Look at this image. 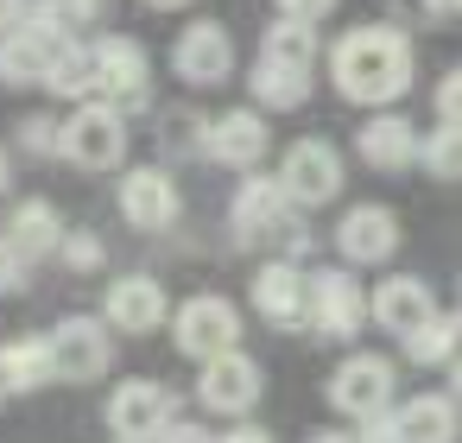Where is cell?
I'll return each instance as SVG.
<instances>
[{"instance_id":"obj_1","label":"cell","mask_w":462,"mask_h":443,"mask_svg":"<svg viewBox=\"0 0 462 443\" xmlns=\"http://www.w3.org/2000/svg\"><path fill=\"white\" fill-rule=\"evenodd\" d=\"M418 77V58H411V39L399 26H348L336 45H329V89L355 108H374L386 115Z\"/></svg>"},{"instance_id":"obj_2","label":"cell","mask_w":462,"mask_h":443,"mask_svg":"<svg viewBox=\"0 0 462 443\" xmlns=\"http://www.w3.org/2000/svg\"><path fill=\"white\" fill-rule=\"evenodd\" d=\"M228 228H235L241 247H279L273 260H291V266L310 254L304 216L285 203L279 178H266V171H247V178H241V190H235V203H228Z\"/></svg>"},{"instance_id":"obj_3","label":"cell","mask_w":462,"mask_h":443,"mask_svg":"<svg viewBox=\"0 0 462 443\" xmlns=\"http://www.w3.org/2000/svg\"><path fill=\"white\" fill-rule=\"evenodd\" d=\"M70 45H77L70 20L51 7V0H32V14H26L7 39H0V83H7V89H45L51 64H58Z\"/></svg>"},{"instance_id":"obj_4","label":"cell","mask_w":462,"mask_h":443,"mask_svg":"<svg viewBox=\"0 0 462 443\" xmlns=\"http://www.w3.org/2000/svg\"><path fill=\"white\" fill-rule=\"evenodd\" d=\"M89 58H96V102H108L115 115H134V108L152 102V58H146L140 39L108 32V39L89 45Z\"/></svg>"},{"instance_id":"obj_5","label":"cell","mask_w":462,"mask_h":443,"mask_svg":"<svg viewBox=\"0 0 462 443\" xmlns=\"http://www.w3.org/2000/svg\"><path fill=\"white\" fill-rule=\"evenodd\" d=\"M127 115H115L108 102H83L70 108V121L58 127V159H70L77 171H115L127 159Z\"/></svg>"},{"instance_id":"obj_6","label":"cell","mask_w":462,"mask_h":443,"mask_svg":"<svg viewBox=\"0 0 462 443\" xmlns=\"http://www.w3.org/2000/svg\"><path fill=\"white\" fill-rule=\"evenodd\" d=\"M279 190H285V203H291L298 216L336 203V197H342V152H336L323 134L291 140L285 159H279Z\"/></svg>"},{"instance_id":"obj_7","label":"cell","mask_w":462,"mask_h":443,"mask_svg":"<svg viewBox=\"0 0 462 443\" xmlns=\"http://www.w3.org/2000/svg\"><path fill=\"white\" fill-rule=\"evenodd\" d=\"M235 342H241V310H235L228 298L197 291V298H184V304L171 310V348L190 355L197 367L216 361V355H228Z\"/></svg>"},{"instance_id":"obj_8","label":"cell","mask_w":462,"mask_h":443,"mask_svg":"<svg viewBox=\"0 0 462 443\" xmlns=\"http://www.w3.org/2000/svg\"><path fill=\"white\" fill-rule=\"evenodd\" d=\"M171 77L184 89H216L235 77V32L222 20H190L171 45Z\"/></svg>"},{"instance_id":"obj_9","label":"cell","mask_w":462,"mask_h":443,"mask_svg":"<svg viewBox=\"0 0 462 443\" xmlns=\"http://www.w3.org/2000/svg\"><path fill=\"white\" fill-rule=\"evenodd\" d=\"M367 323V291L348 266H323L310 272V336L323 342H355Z\"/></svg>"},{"instance_id":"obj_10","label":"cell","mask_w":462,"mask_h":443,"mask_svg":"<svg viewBox=\"0 0 462 443\" xmlns=\"http://www.w3.org/2000/svg\"><path fill=\"white\" fill-rule=\"evenodd\" d=\"M51 355H58V380L89 386V380H102V374H108V361H115V329H108L102 317L70 310V317L51 329Z\"/></svg>"},{"instance_id":"obj_11","label":"cell","mask_w":462,"mask_h":443,"mask_svg":"<svg viewBox=\"0 0 462 443\" xmlns=\"http://www.w3.org/2000/svg\"><path fill=\"white\" fill-rule=\"evenodd\" d=\"M260 392H266V374H260V361L241 355V348L203 361V374H197V405H203V411H222V418H247V411L260 405Z\"/></svg>"},{"instance_id":"obj_12","label":"cell","mask_w":462,"mask_h":443,"mask_svg":"<svg viewBox=\"0 0 462 443\" xmlns=\"http://www.w3.org/2000/svg\"><path fill=\"white\" fill-rule=\"evenodd\" d=\"M323 392H329V405H336L342 418L367 424V418L393 411V361H386V355H348V361L329 374Z\"/></svg>"},{"instance_id":"obj_13","label":"cell","mask_w":462,"mask_h":443,"mask_svg":"<svg viewBox=\"0 0 462 443\" xmlns=\"http://www.w3.org/2000/svg\"><path fill=\"white\" fill-rule=\"evenodd\" d=\"M102 418H108L115 443H159V430H165L178 411H171V392H165L159 380L140 374V380H121V386L108 392Z\"/></svg>"},{"instance_id":"obj_14","label":"cell","mask_w":462,"mask_h":443,"mask_svg":"<svg viewBox=\"0 0 462 443\" xmlns=\"http://www.w3.org/2000/svg\"><path fill=\"white\" fill-rule=\"evenodd\" d=\"M178 216H184V197H178V178H171L165 165H134V171H121V222H127V228L165 235Z\"/></svg>"},{"instance_id":"obj_15","label":"cell","mask_w":462,"mask_h":443,"mask_svg":"<svg viewBox=\"0 0 462 443\" xmlns=\"http://www.w3.org/2000/svg\"><path fill=\"white\" fill-rule=\"evenodd\" d=\"M165 317H171V298L152 272H121L102 291V323L121 336H152V329H165Z\"/></svg>"},{"instance_id":"obj_16","label":"cell","mask_w":462,"mask_h":443,"mask_svg":"<svg viewBox=\"0 0 462 443\" xmlns=\"http://www.w3.org/2000/svg\"><path fill=\"white\" fill-rule=\"evenodd\" d=\"M367 317L386 329V336H399V342H411L424 323H437L443 310H437V291L424 285V279H411V272H393V279H380L374 291H367Z\"/></svg>"},{"instance_id":"obj_17","label":"cell","mask_w":462,"mask_h":443,"mask_svg":"<svg viewBox=\"0 0 462 443\" xmlns=\"http://www.w3.org/2000/svg\"><path fill=\"white\" fill-rule=\"evenodd\" d=\"M273 134H266V115L260 108H222L216 121H203V152L228 171H260Z\"/></svg>"},{"instance_id":"obj_18","label":"cell","mask_w":462,"mask_h":443,"mask_svg":"<svg viewBox=\"0 0 462 443\" xmlns=\"http://www.w3.org/2000/svg\"><path fill=\"white\" fill-rule=\"evenodd\" d=\"M329 241H336V254L348 266H386L399 254V216L386 203H355V209H342Z\"/></svg>"},{"instance_id":"obj_19","label":"cell","mask_w":462,"mask_h":443,"mask_svg":"<svg viewBox=\"0 0 462 443\" xmlns=\"http://www.w3.org/2000/svg\"><path fill=\"white\" fill-rule=\"evenodd\" d=\"M247 291H254V310H260L273 329H310V272H304V266L266 260Z\"/></svg>"},{"instance_id":"obj_20","label":"cell","mask_w":462,"mask_h":443,"mask_svg":"<svg viewBox=\"0 0 462 443\" xmlns=\"http://www.w3.org/2000/svg\"><path fill=\"white\" fill-rule=\"evenodd\" d=\"M386 443H456V399L449 392H411L386 411Z\"/></svg>"},{"instance_id":"obj_21","label":"cell","mask_w":462,"mask_h":443,"mask_svg":"<svg viewBox=\"0 0 462 443\" xmlns=\"http://www.w3.org/2000/svg\"><path fill=\"white\" fill-rule=\"evenodd\" d=\"M355 152H361V165L367 171H411L418 165V127L405 121V115H367L361 121V134H355Z\"/></svg>"},{"instance_id":"obj_22","label":"cell","mask_w":462,"mask_h":443,"mask_svg":"<svg viewBox=\"0 0 462 443\" xmlns=\"http://www.w3.org/2000/svg\"><path fill=\"white\" fill-rule=\"evenodd\" d=\"M58 380V355H51V336H7L0 342V386L14 392H45Z\"/></svg>"},{"instance_id":"obj_23","label":"cell","mask_w":462,"mask_h":443,"mask_svg":"<svg viewBox=\"0 0 462 443\" xmlns=\"http://www.w3.org/2000/svg\"><path fill=\"white\" fill-rule=\"evenodd\" d=\"M64 216L45 203V197H26V203H14V216H7V241L20 247V260L32 266V260H45V254H58L64 247Z\"/></svg>"},{"instance_id":"obj_24","label":"cell","mask_w":462,"mask_h":443,"mask_svg":"<svg viewBox=\"0 0 462 443\" xmlns=\"http://www.w3.org/2000/svg\"><path fill=\"white\" fill-rule=\"evenodd\" d=\"M247 89H254V108L266 115H291V108H304L310 102V70H285V64H266V58H254V70H247Z\"/></svg>"},{"instance_id":"obj_25","label":"cell","mask_w":462,"mask_h":443,"mask_svg":"<svg viewBox=\"0 0 462 443\" xmlns=\"http://www.w3.org/2000/svg\"><path fill=\"white\" fill-rule=\"evenodd\" d=\"M260 58H266V64H285V70H310V77H317L323 45H317V32H310V26L273 20V26H266V39H260Z\"/></svg>"},{"instance_id":"obj_26","label":"cell","mask_w":462,"mask_h":443,"mask_svg":"<svg viewBox=\"0 0 462 443\" xmlns=\"http://www.w3.org/2000/svg\"><path fill=\"white\" fill-rule=\"evenodd\" d=\"M45 89H51L58 102H77V108H83V102H96V58H89V45H83V39L51 64Z\"/></svg>"},{"instance_id":"obj_27","label":"cell","mask_w":462,"mask_h":443,"mask_svg":"<svg viewBox=\"0 0 462 443\" xmlns=\"http://www.w3.org/2000/svg\"><path fill=\"white\" fill-rule=\"evenodd\" d=\"M405 355H411L418 367H456V361H462V310H456V317L424 323V329L405 342Z\"/></svg>"},{"instance_id":"obj_28","label":"cell","mask_w":462,"mask_h":443,"mask_svg":"<svg viewBox=\"0 0 462 443\" xmlns=\"http://www.w3.org/2000/svg\"><path fill=\"white\" fill-rule=\"evenodd\" d=\"M418 159L430 178L456 184L462 178V127H437V134H418Z\"/></svg>"},{"instance_id":"obj_29","label":"cell","mask_w":462,"mask_h":443,"mask_svg":"<svg viewBox=\"0 0 462 443\" xmlns=\"http://www.w3.org/2000/svg\"><path fill=\"white\" fill-rule=\"evenodd\" d=\"M58 254H64V266H70V272H102V266H108V241H102L96 228H70Z\"/></svg>"},{"instance_id":"obj_30","label":"cell","mask_w":462,"mask_h":443,"mask_svg":"<svg viewBox=\"0 0 462 443\" xmlns=\"http://www.w3.org/2000/svg\"><path fill=\"white\" fill-rule=\"evenodd\" d=\"M386 14H393L386 26H399V32L411 39L418 26H437V20L449 14V0H386Z\"/></svg>"},{"instance_id":"obj_31","label":"cell","mask_w":462,"mask_h":443,"mask_svg":"<svg viewBox=\"0 0 462 443\" xmlns=\"http://www.w3.org/2000/svg\"><path fill=\"white\" fill-rule=\"evenodd\" d=\"M58 127H64V121H51V115H26L14 140H20V152H32V159H51V152H58Z\"/></svg>"},{"instance_id":"obj_32","label":"cell","mask_w":462,"mask_h":443,"mask_svg":"<svg viewBox=\"0 0 462 443\" xmlns=\"http://www.w3.org/2000/svg\"><path fill=\"white\" fill-rule=\"evenodd\" d=\"M336 14V0H273V20H291V26H323Z\"/></svg>"},{"instance_id":"obj_33","label":"cell","mask_w":462,"mask_h":443,"mask_svg":"<svg viewBox=\"0 0 462 443\" xmlns=\"http://www.w3.org/2000/svg\"><path fill=\"white\" fill-rule=\"evenodd\" d=\"M26 279H32V266L20 260V247L0 235V298H14V291H26Z\"/></svg>"},{"instance_id":"obj_34","label":"cell","mask_w":462,"mask_h":443,"mask_svg":"<svg viewBox=\"0 0 462 443\" xmlns=\"http://www.w3.org/2000/svg\"><path fill=\"white\" fill-rule=\"evenodd\" d=\"M437 121L443 127H462V64L443 70V83H437Z\"/></svg>"},{"instance_id":"obj_35","label":"cell","mask_w":462,"mask_h":443,"mask_svg":"<svg viewBox=\"0 0 462 443\" xmlns=\"http://www.w3.org/2000/svg\"><path fill=\"white\" fill-rule=\"evenodd\" d=\"M159 443H216L203 424H190V418H171L165 430H159Z\"/></svg>"},{"instance_id":"obj_36","label":"cell","mask_w":462,"mask_h":443,"mask_svg":"<svg viewBox=\"0 0 462 443\" xmlns=\"http://www.w3.org/2000/svg\"><path fill=\"white\" fill-rule=\"evenodd\" d=\"M26 14H32V0H0V39H7V32L26 20Z\"/></svg>"},{"instance_id":"obj_37","label":"cell","mask_w":462,"mask_h":443,"mask_svg":"<svg viewBox=\"0 0 462 443\" xmlns=\"http://www.w3.org/2000/svg\"><path fill=\"white\" fill-rule=\"evenodd\" d=\"M216 443H273V437H266L260 424H247V418H241V424H235V430H222Z\"/></svg>"},{"instance_id":"obj_38","label":"cell","mask_w":462,"mask_h":443,"mask_svg":"<svg viewBox=\"0 0 462 443\" xmlns=\"http://www.w3.org/2000/svg\"><path fill=\"white\" fill-rule=\"evenodd\" d=\"M140 7H146V14H184L190 0H140Z\"/></svg>"},{"instance_id":"obj_39","label":"cell","mask_w":462,"mask_h":443,"mask_svg":"<svg viewBox=\"0 0 462 443\" xmlns=\"http://www.w3.org/2000/svg\"><path fill=\"white\" fill-rule=\"evenodd\" d=\"M7 184H14V152L0 146V197H7Z\"/></svg>"},{"instance_id":"obj_40","label":"cell","mask_w":462,"mask_h":443,"mask_svg":"<svg viewBox=\"0 0 462 443\" xmlns=\"http://www.w3.org/2000/svg\"><path fill=\"white\" fill-rule=\"evenodd\" d=\"M310 443H355V437H348V430H317Z\"/></svg>"},{"instance_id":"obj_41","label":"cell","mask_w":462,"mask_h":443,"mask_svg":"<svg viewBox=\"0 0 462 443\" xmlns=\"http://www.w3.org/2000/svg\"><path fill=\"white\" fill-rule=\"evenodd\" d=\"M449 392H456V399H462V361H456V367H449Z\"/></svg>"},{"instance_id":"obj_42","label":"cell","mask_w":462,"mask_h":443,"mask_svg":"<svg viewBox=\"0 0 462 443\" xmlns=\"http://www.w3.org/2000/svg\"><path fill=\"white\" fill-rule=\"evenodd\" d=\"M449 14H462V0H449Z\"/></svg>"},{"instance_id":"obj_43","label":"cell","mask_w":462,"mask_h":443,"mask_svg":"<svg viewBox=\"0 0 462 443\" xmlns=\"http://www.w3.org/2000/svg\"><path fill=\"white\" fill-rule=\"evenodd\" d=\"M0 405H7V386H0Z\"/></svg>"}]
</instances>
